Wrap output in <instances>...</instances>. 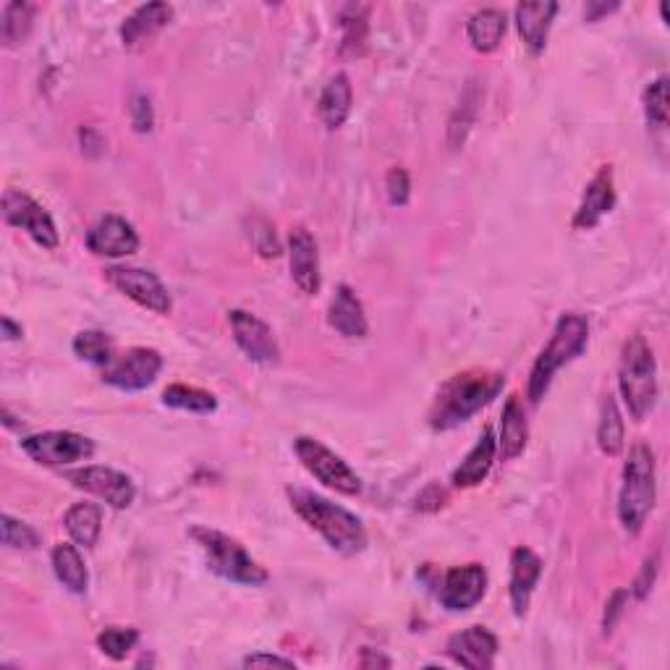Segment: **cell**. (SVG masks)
<instances>
[{"label": "cell", "mask_w": 670, "mask_h": 670, "mask_svg": "<svg viewBox=\"0 0 670 670\" xmlns=\"http://www.w3.org/2000/svg\"><path fill=\"white\" fill-rule=\"evenodd\" d=\"M487 592V571L482 563H466V566L451 568L443 576L438 589V600L446 611L464 613L472 611Z\"/></svg>", "instance_id": "13"}, {"label": "cell", "mask_w": 670, "mask_h": 670, "mask_svg": "<svg viewBox=\"0 0 670 670\" xmlns=\"http://www.w3.org/2000/svg\"><path fill=\"white\" fill-rule=\"evenodd\" d=\"M587 340H589V323L585 314L576 312L563 314L558 325H555L551 340H547V346L542 348L532 372H529L527 393L532 404H540V401L545 398L555 372H558L561 367H566L571 359L579 357V354L587 348Z\"/></svg>", "instance_id": "4"}, {"label": "cell", "mask_w": 670, "mask_h": 670, "mask_svg": "<svg viewBox=\"0 0 670 670\" xmlns=\"http://www.w3.org/2000/svg\"><path fill=\"white\" fill-rule=\"evenodd\" d=\"M623 600H626V592H615V594H613L611 605H608V611H611V619H608V615H605V632H611L615 619H619V615H621V611H623V608H621V605H623Z\"/></svg>", "instance_id": "43"}, {"label": "cell", "mask_w": 670, "mask_h": 670, "mask_svg": "<svg viewBox=\"0 0 670 670\" xmlns=\"http://www.w3.org/2000/svg\"><path fill=\"white\" fill-rule=\"evenodd\" d=\"M619 388L632 419L642 421L652 412L655 398H658V365H655L652 348L642 335H632L623 344Z\"/></svg>", "instance_id": "5"}, {"label": "cell", "mask_w": 670, "mask_h": 670, "mask_svg": "<svg viewBox=\"0 0 670 670\" xmlns=\"http://www.w3.org/2000/svg\"><path fill=\"white\" fill-rule=\"evenodd\" d=\"M129 111H131V126H134V131H139V134L152 131V124H155V113H152L150 97L142 95V92H137V95L131 97Z\"/></svg>", "instance_id": "38"}, {"label": "cell", "mask_w": 670, "mask_h": 670, "mask_svg": "<svg viewBox=\"0 0 670 670\" xmlns=\"http://www.w3.org/2000/svg\"><path fill=\"white\" fill-rule=\"evenodd\" d=\"M163 370V357L155 348H131L111 367H105L103 380L118 391H145L158 380Z\"/></svg>", "instance_id": "12"}, {"label": "cell", "mask_w": 670, "mask_h": 670, "mask_svg": "<svg viewBox=\"0 0 670 670\" xmlns=\"http://www.w3.org/2000/svg\"><path fill=\"white\" fill-rule=\"evenodd\" d=\"M3 218L5 223L22 231L32 241H37L45 250H56L58 246V228L53 223L50 212L43 205H37L30 194L9 189L3 194Z\"/></svg>", "instance_id": "10"}, {"label": "cell", "mask_w": 670, "mask_h": 670, "mask_svg": "<svg viewBox=\"0 0 670 670\" xmlns=\"http://www.w3.org/2000/svg\"><path fill=\"white\" fill-rule=\"evenodd\" d=\"M137 642H139L137 628L111 626V628H105V632L97 634L100 652L108 655L111 660H126V655L137 647Z\"/></svg>", "instance_id": "34"}, {"label": "cell", "mask_w": 670, "mask_h": 670, "mask_svg": "<svg viewBox=\"0 0 670 670\" xmlns=\"http://www.w3.org/2000/svg\"><path fill=\"white\" fill-rule=\"evenodd\" d=\"M53 571H56L58 581L73 594H84L86 585H90V574H86L82 553L77 545H56L53 547Z\"/></svg>", "instance_id": "28"}, {"label": "cell", "mask_w": 670, "mask_h": 670, "mask_svg": "<svg viewBox=\"0 0 670 670\" xmlns=\"http://www.w3.org/2000/svg\"><path fill=\"white\" fill-rule=\"evenodd\" d=\"M555 13H558V3H553V0L516 5V30H519V37L524 39V45L534 56L545 50Z\"/></svg>", "instance_id": "20"}, {"label": "cell", "mask_w": 670, "mask_h": 670, "mask_svg": "<svg viewBox=\"0 0 670 670\" xmlns=\"http://www.w3.org/2000/svg\"><path fill=\"white\" fill-rule=\"evenodd\" d=\"M163 404L192 414H212L218 408L216 395L203 391V388L184 385V383L168 385L163 391Z\"/></svg>", "instance_id": "31"}, {"label": "cell", "mask_w": 670, "mask_h": 670, "mask_svg": "<svg viewBox=\"0 0 670 670\" xmlns=\"http://www.w3.org/2000/svg\"><path fill=\"white\" fill-rule=\"evenodd\" d=\"M508 30V19L500 9H482L469 16L466 35L472 48L477 53H493L498 50Z\"/></svg>", "instance_id": "26"}, {"label": "cell", "mask_w": 670, "mask_h": 670, "mask_svg": "<svg viewBox=\"0 0 670 670\" xmlns=\"http://www.w3.org/2000/svg\"><path fill=\"white\" fill-rule=\"evenodd\" d=\"M327 325L338 335H344V338H365L367 331H370L365 307H361L357 291L351 286L340 284L335 288V297L331 299V307H327Z\"/></svg>", "instance_id": "19"}, {"label": "cell", "mask_w": 670, "mask_h": 670, "mask_svg": "<svg viewBox=\"0 0 670 670\" xmlns=\"http://www.w3.org/2000/svg\"><path fill=\"white\" fill-rule=\"evenodd\" d=\"M66 480L73 487H79V490L105 500L111 508H129L134 498H137V487H134L131 477H126L124 472H116L111 466L73 469V472L66 474Z\"/></svg>", "instance_id": "11"}, {"label": "cell", "mask_w": 670, "mask_h": 670, "mask_svg": "<svg viewBox=\"0 0 670 670\" xmlns=\"http://www.w3.org/2000/svg\"><path fill=\"white\" fill-rule=\"evenodd\" d=\"M529 438V425H527V414L524 406H521L519 395H508L506 406H503V417H500V453L503 459L511 461L516 455L524 453Z\"/></svg>", "instance_id": "25"}, {"label": "cell", "mask_w": 670, "mask_h": 670, "mask_svg": "<svg viewBox=\"0 0 670 670\" xmlns=\"http://www.w3.org/2000/svg\"><path fill=\"white\" fill-rule=\"evenodd\" d=\"M189 534L199 545V551L205 553L210 571L218 574L220 579L244 587L267 585V579H270L267 568L259 566L239 540L228 538L226 532H218V529L210 527H192Z\"/></svg>", "instance_id": "6"}, {"label": "cell", "mask_w": 670, "mask_h": 670, "mask_svg": "<svg viewBox=\"0 0 670 670\" xmlns=\"http://www.w3.org/2000/svg\"><path fill=\"white\" fill-rule=\"evenodd\" d=\"M0 327H3V338L5 340H19L24 335V327L13 323L9 314H3V317H0Z\"/></svg>", "instance_id": "44"}, {"label": "cell", "mask_w": 670, "mask_h": 670, "mask_svg": "<svg viewBox=\"0 0 670 670\" xmlns=\"http://www.w3.org/2000/svg\"><path fill=\"white\" fill-rule=\"evenodd\" d=\"M293 451H297L301 466H304L314 480L323 482L325 487H331V490L340 495L361 493L359 474L354 472L338 453L320 443V440L299 435V438L293 440Z\"/></svg>", "instance_id": "7"}, {"label": "cell", "mask_w": 670, "mask_h": 670, "mask_svg": "<svg viewBox=\"0 0 670 670\" xmlns=\"http://www.w3.org/2000/svg\"><path fill=\"white\" fill-rule=\"evenodd\" d=\"M385 192L391 205L395 207H404L408 203V197H412V178H408L404 168H391V171H388Z\"/></svg>", "instance_id": "37"}, {"label": "cell", "mask_w": 670, "mask_h": 670, "mask_svg": "<svg viewBox=\"0 0 670 670\" xmlns=\"http://www.w3.org/2000/svg\"><path fill=\"white\" fill-rule=\"evenodd\" d=\"M3 545L11 551H35L39 545L37 532L24 521H16L13 516H3Z\"/></svg>", "instance_id": "36"}, {"label": "cell", "mask_w": 670, "mask_h": 670, "mask_svg": "<svg viewBox=\"0 0 670 670\" xmlns=\"http://www.w3.org/2000/svg\"><path fill=\"white\" fill-rule=\"evenodd\" d=\"M655 453L647 443H636L628 451L623 464V485L619 495V519L628 534H639L645 529L649 513L658 498V482H655Z\"/></svg>", "instance_id": "3"}, {"label": "cell", "mask_w": 670, "mask_h": 670, "mask_svg": "<svg viewBox=\"0 0 670 670\" xmlns=\"http://www.w3.org/2000/svg\"><path fill=\"white\" fill-rule=\"evenodd\" d=\"M645 116L660 129L668 126V77H658L645 90Z\"/></svg>", "instance_id": "35"}, {"label": "cell", "mask_w": 670, "mask_h": 670, "mask_svg": "<svg viewBox=\"0 0 670 670\" xmlns=\"http://www.w3.org/2000/svg\"><path fill=\"white\" fill-rule=\"evenodd\" d=\"M542 576V561L540 555L534 551H529V547H516L511 553V587H508V592H511V608L513 615H524L529 608V600H532L534 587H538Z\"/></svg>", "instance_id": "21"}, {"label": "cell", "mask_w": 670, "mask_h": 670, "mask_svg": "<svg viewBox=\"0 0 670 670\" xmlns=\"http://www.w3.org/2000/svg\"><path fill=\"white\" fill-rule=\"evenodd\" d=\"M228 323H231L233 340L241 351L246 354L257 365H278L280 348L276 335L270 327L257 314L244 312V310H231L228 312Z\"/></svg>", "instance_id": "14"}, {"label": "cell", "mask_w": 670, "mask_h": 670, "mask_svg": "<svg viewBox=\"0 0 670 670\" xmlns=\"http://www.w3.org/2000/svg\"><path fill=\"white\" fill-rule=\"evenodd\" d=\"M24 453L43 466H69L73 461H84L95 453V443L84 435L69 430L37 432L22 440Z\"/></svg>", "instance_id": "8"}, {"label": "cell", "mask_w": 670, "mask_h": 670, "mask_svg": "<svg viewBox=\"0 0 670 670\" xmlns=\"http://www.w3.org/2000/svg\"><path fill=\"white\" fill-rule=\"evenodd\" d=\"M63 527L79 547H95L100 529H103V511L95 503H77L66 513Z\"/></svg>", "instance_id": "29"}, {"label": "cell", "mask_w": 670, "mask_h": 670, "mask_svg": "<svg viewBox=\"0 0 670 670\" xmlns=\"http://www.w3.org/2000/svg\"><path fill=\"white\" fill-rule=\"evenodd\" d=\"M105 278H108V284L116 288V291L129 297L131 301H137V304L145 307V310L155 314H171L173 310L171 293H168L163 280H160L152 270H145V267L113 265L105 270Z\"/></svg>", "instance_id": "9"}, {"label": "cell", "mask_w": 670, "mask_h": 670, "mask_svg": "<svg viewBox=\"0 0 670 670\" xmlns=\"http://www.w3.org/2000/svg\"><path fill=\"white\" fill-rule=\"evenodd\" d=\"M32 19H35V5L30 3H9L0 16V37L5 45H19L30 35Z\"/></svg>", "instance_id": "33"}, {"label": "cell", "mask_w": 670, "mask_h": 670, "mask_svg": "<svg viewBox=\"0 0 670 670\" xmlns=\"http://www.w3.org/2000/svg\"><path fill=\"white\" fill-rule=\"evenodd\" d=\"M288 259H291V278L304 297L320 291V254L317 241L307 228H293L288 233Z\"/></svg>", "instance_id": "17"}, {"label": "cell", "mask_w": 670, "mask_h": 670, "mask_svg": "<svg viewBox=\"0 0 670 670\" xmlns=\"http://www.w3.org/2000/svg\"><path fill=\"white\" fill-rule=\"evenodd\" d=\"M171 19H173V9L168 3L139 5V9L120 24V39H124V45L134 48V45L155 37L163 26L171 24Z\"/></svg>", "instance_id": "23"}, {"label": "cell", "mask_w": 670, "mask_h": 670, "mask_svg": "<svg viewBox=\"0 0 670 670\" xmlns=\"http://www.w3.org/2000/svg\"><path fill=\"white\" fill-rule=\"evenodd\" d=\"M73 354L86 365L95 367H111L116 348H113V338L103 331H82L73 338Z\"/></svg>", "instance_id": "32"}, {"label": "cell", "mask_w": 670, "mask_h": 670, "mask_svg": "<svg viewBox=\"0 0 670 670\" xmlns=\"http://www.w3.org/2000/svg\"><path fill=\"white\" fill-rule=\"evenodd\" d=\"M359 666H361V668H374V666L391 668V660L383 658V655H372V649H365V652H361Z\"/></svg>", "instance_id": "45"}, {"label": "cell", "mask_w": 670, "mask_h": 670, "mask_svg": "<svg viewBox=\"0 0 670 670\" xmlns=\"http://www.w3.org/2000/svg\"><path fill=\"white\" fill-rule=\"evenodd\" d=\"M288 503L314 532L323 538L333 551L344 555H357L367 547V529L357 513L335 506L323 495L304 490V487H288Z\"/></svg>", "instance_id": "2"}, {"label": "cell", "mask_w": 670, "mask_h": 670, "mask_svg": "<svg viewBox=\"0 0 670 670\" xmlns=\"http://www.w3.org/2000/svg\"><path fill=\"white\" fill-rule=\"evenodd\" d=\"M351 105H354V90L351 82H348L346 73H335L331 82L325 84L323 95H320L317 113L323 118V124L327 129L335 131L346 124V118L351 116Z\"/></svg>", "instance_id": "24"}, {"label": "cell", "mask_w": 670, "mask_h": 670, "mask_svg": "<svg viewBox=\"0 0 670 670\" xmlns=\"http://www.w3.org/2000/svg\"><path fill=\"white\" fill-rule=\"evenodd\" d=\"M370 37V9L361 3H348L340 9V53L346 58H361Z\"/></svg>", "instance_id": "27"}, {"label": "cell", "mask_w": 670, "mask_h": 670, "mask_svg": "<svg viewBox=\"0 0 670 670\" xmlns=\"http://www.w3.org/2000/svg\"><path fill=\"white\" fill-rule=\"evenodd\" d=\"M598 446L605 455H619L626 446V435H623V417L619 412L613 395L602 401V414L598 425Z\"/></svg>", "instance_id": "30"}, {"label": "cell", "mask_w": 670, "mask_h": 670, "mask_svg": "<svg viewBox=\"0 0 670 670\" xmlns=\"http://www.w3.org/2000/svg\"><path fill=\"white\" fill-rule=\"evenodd\" d=\"M498 636L485 626H469L448 639V655L455 666L469 670H490L498 655Z\"/></svg>", "instance_id": "15"}, {"label": "cell", "mask_w": 670, "mask_h": 670, "mask_svg": "<svg viewBox=\"0 0 670 670\" xmlns=\"http://www.w3.org/2000/svg\"><path fill=\"white\" fill-rule=\"evenodd\" d=\"M503 385H506V378L490 370H466L448 378L430 406L432 430L443 432L464 425L480 408L498 398Z\"/></svg>", "instance_id": "1"}, {"label": "cell", "mask_w": 670, "mask_h": 670, "mask_svg": "<svg viewBox=\"0 0 670 670\" xmlns=\"http://www.w3.org/2000/svg\"><path fill=\"white\" fill-rule=\"evenodd\" d=\"M495 451H498V440L490 427H485L480 435L477 446L469 451V455L461 461V466L453 472V487H477L487 480L490 469L495 464Z\"/></svg>", "instance_id": "22"}, {"label": "cell", "mask_w": 670, "mask_h": 670, "mask_svg": "<svg viewBox=\"0 0 670 670\" xmlns=\"http://www.w3.org/2000/svg\"><path fill=\"white\" fill-rule=\"evenodd\" d=\"M86 250L97 254V257L120 259L139 250V236L129 220L120 216H105L86 233Z\"/></svg>", "instance_id": "16"}, {"label": "cell", "mask_w": 670, "mask_h": 670, "mask_svg": "<svg viewBox=\"0 0 670 670\" xmlns=\"http://www.w3.org/2000/svg\"><path fill=\"white\" fill-rule=\"evenodd\" d=\"M613 205H615L613 168L602 165L600 171L594 173V178L587 184L585 197H581L579 210H576V216H574V228H579V231H589V228L598 226L600 220L613 210Z\"/></svg>", "instance_id": "18"}, {"label": "cell", "mask_w": 670, "mask_h": 670, "mask_svg": "<svg viewBox=\"0 0 670 670\" xmlns=\"http://www.w3.org/2000/svg\"><path fill=\"white\" fill-rule=\"evenodd\" d=\"M619 9H621V3H602V0H589L585 16H587V22H600L602 16H608V13H613Z\"/></svg>", "instance_id": "42"}, {"label": "cell", "mask_w": 670, "mask_h": 670, "mask_svg": "<svg viewBox=\"0 0 670 670\" xmlns=\"http://www.w3.org/2000/svg\"><path fill=\"white\" fill-rule=\"evenodd\" d=\"M446 498H448V495H446L443 487L430 485V493L425 490L417 498V508H419V511H438V508L446 503Z\"/></svg>", "instance_id": "41"}, {"label": "cell", "mask_w": 670, "mask_h": 670, "mask_svg": "<svg viewBox=\"0 0 670 670\" xmlns=\"http://www.w3.org/2000/svg\"><path fill=\"white\" fill-rule=\"evenodd\" d=\"M658 571H660V561H658V555H652V558L645 561V566H642V571L634 581V598L636 600H645L647 594L652 592V585H655V579H658Z\"/></svg>", "instance_id": "39"}, {"label": "cell", "mask_w": 670, "mask_h": 670, "mask_svg": "<svg viewBox=\"0 0 670 670\" xmlns=\"http://www.w3.org/2000/svg\"><path fill=\"white\" fill-rule=\"evenodd\" d=\"M244 668H297L293 666V660L288 658H278V655H250V658H244Z\"/></svg>", "instance_id": "40"}]
</instances>
